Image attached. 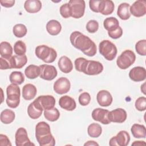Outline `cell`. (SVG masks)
Returning <instances> with one entry per match:
<instances>
[{
    "instance_id": "cell-1",
    "label": "cell",
    "mask_w": 146,
    "mask_h": 146,
    "mask_svg": "<svg viewBox=\"0 0 146 146\" xmlns=\"http://www.w3.org/2000/svg\"><path fill=\"white\" fill-rule=\"evenodd\" d=\"M71 44L88 56H94L97 52L96 44L88 36L78 31L72 32L70 36Z\"/></svg>"
},
{
    "instance_id": "cell-2",
    "label": "cell",
    "mask_w": 146,
    "mask_h": 146,
    "mask_svg": "<svg viewBox=\"0 0 146 146\" xmlns=\"http://www.w3.org/2000/svg\"><path fill=\"white\" fill-rule=\"evenodd\" d=\"M35 137L40 146H54L55 140L51 133L50 127L45 121H40L35 127Z\"/></svg>"
},
{
    "instance_id": "cell-3",
    "label": "cell",
    "mask_w": 146,
    "mask_h": 146,
    "mask_svg": "<svg viewBox=\"0 0 146 146\" xmlns=\"http://www.w3.org/2000/svg\"><path fill=\"white\" fill-rule=\"evenodd\" d=\"M35 54L39 59L47 63L54 62L57 57L55 50L44 44L38 46L35 48Z\"/></svg>"
},
{
    "instance_id": "cell-4",
    "label": "cell",
    "mask_w": 146,
    "mask_h": 146,
    "mask_svg": "<svg viewBox=\"0 0 146 146\" xmlns=\"http://www.w3.org/2000/svg\"><path fill=\"white\" fill-rule=\"evenodd\" d=\"M6 94L7 105L11 108H17L20 103L21 96L20 88L18 85L13 83L9 85L6 88Z\"/></svg>"
},
{
    "instance_id": "cell-5",
    "label": "cell",
    "mask_w": 146,
    "mask_h": 146,
    "mask_svg": "<svg viewBox=\"0 0 146 146\" xmlns=\"http://www.w3.org/2000/svg\"><path fill=\"white\" fill-rule=\"evenodd\" d=\"M99 51L100 54L109 61L113 60L117 52L115 44L108 40H103L100 42L99 45Z\"/></svg>"
},
{
    "instance_id": "cell-6",
    "label": "cell",
    "mask_w": 146,
    "mask_h": 146,
    "mask_svg": "<svg viewBox=\"0 0 146 146\" xmlns=\"http://www.w3.org/2000/svg\"><path fill=\"white\" fill-rule=\"evenodd\" d=\"M136 60V55L133 51L126 50L124 51L116 60L117 66L121 70H125L129 67Z\"/></svg>"
},
{
    "instance_id": "cell-7",
    "label": "cell",
    "mask_w": 146,
    "mask_h": 146,
    "mask_svg": "<svg viewBox=\"0 0 146 146\" xmlns=\"http://www.w3.org/2000/svg\"><path fill=\"white\" fill-rule=\"evenodd\" d=\"M68 4L71 8V17L78 19L82 17L84 14L86 3L83 0H70Z\"/></svg>"
},
{
    "instance_id": "cell-8",
    "label": "cell",
    "mask_w": 146,
    "mask_h": 146,
    "mask_svg": "<svg viewBox=\"0 0 146 146\" xmlns=\"http://www.w3.org/2000/svg\"><path fill=\"white\" fill-rule=\"evenodd\" d=\"M130 141V136L125 131H120L115 136L112 137L109 141V145L111 146L119 145L126 146Z\"/></svg>"
},
{
    "instance_id": "cell-9",
    "label": "cell",
    "mask_w": 146,
    "mask_h": 146,
    "mask_svg": "<svg viewBox=\"0 0 146 146\" xmlns=\"http://www.w3.org/2000/svg\"><path fill=\"white\" fill-rule=\"evenodd\" d=\"M15 140L17 146L35 145L30 140L26 129L23 127H20L17 130L15 134Z\"/></svg>"
},
{
    "instance_id": "cell-10",
    "label": "cell",
    "mask_w": 146,
    "mask_h": 146,
    "mask_svg": "<svg viewBox=\"0 0 146 146\" xmlns=\"http://www.w3.org/2000/svg\"><path fill=\"white\" fill-rule=\"evenodd\" d=\"M71 87L70 80L65 77H60L57 79L54 84L53 88L54 91L59 95L68 92Z\"/></svg>"
},
{
    "instance_id": "cell-11",
    "label": "cell",
    "mask_w": 146,
    "mask_h": 146,
    "mask_svg": "<svg viewBox=\"0 0 146 146\" xmlns=\"http://www.w3.org/2000/svg\"><path fill=\"white\" fill-rule=\"evenodd\" d=\"M40 68V78L46 80H53L58 74L56 68L52 65L42 64L39 66Z\"/></svg>"
},
{
    "instance_id": "cell-12",
    "label": "cell",
    "mask_w": 146,
    "mask_h": 146,
    "mask_svg": "<svg viewBox=\"0 0 146 146\" xmlns=\"http://www.w3.org/2000/svg\"><path fill=\"white\" fill-rule=\"evenodd\" d=\"M129 12L136 17L144 16L146 14V2L144 0L135 1L129 7Z\"/></svg>"
},
{
    "instance_id": "cell-13",
    "label": "cell",
    "mask_w": 146,
    "mask_h": 146,
    "mask_svg": "<svg viewBox=\"0 0 146 146\" xmlns=\"http://www.w3.org/2000/svg\"><path fill=\"white\" fill-rule=\"evenodd\" d=\"M109 112L107 110L97 108L92 111V117L94 120L100 122L103 124H109L111 123L108 119Z\"/></svg>"
},
{
    "instance_id": "cell-14",
    "label": "cell",
    "mask_w": 146,
    "mask_h": 146,
    "mask_svg": "<svg viewBox=\"0 0 146 146\" xmlns=\"http://www.w3.org/2000/svg\"><path fill=\"white\" fill-rule=\"evenodd\" d=\"M127 117V112L123 108H118L109 112L108 119L111 122L121 123Z\"/></svg>"
},
{
    "instance_id": "cell-15",
    "label": "cell",
    "mask_w": 146,
    "mask_h": 146,
    "mask_svg": "<svg viewBox=\"0 0 146 146\" xmlns=\"http://www.w3.org/2000/svg\"><path fill=\"white\" fill-rule=\"evenodd\" d=\"M103 70V64L95 60H88V63L84 74L88 75H96L100 74Z\"/></svg>"
},
{
    "instance_id": "cell-16",
    "label": "cell",
    "mask_w": 146,
    "mask_h": 146,
    "mask_svg": "<svg viewBox=\"0 0 146 146\" xmlns=\"http://www.w3.org/2000/svg\"><path fill=\"white\" fill-rule=\"evenodd\" d=\"M43 110L38 101L35 99L31 103L27 108V113L29 117L33 119H38L42 115Z\"/></svg>"
},
{
    "instance_id": "cell-17",
    "label": "cell",
    "mask_w": 146,
    "mask_h": 146,
    "mask_svg": "<svg viewBox=\"0 0 146 146\" xmlns=\"http://www.w3.org/2000/svg\"><path fill=\"white\" fill-rule=\"evenodd\" d=\"M129 78L134 82H141L146 78V70L144 67L136 66L132 68L129 72Z\"/></svg>"
},
{
    "instance_id": "cell-18",
    "label": "cell",
    "mask_w": 146,
    "mask_h": 146,
    "mask_svg": "<svg viewBox=\"0 0 146 146\" xmlns=\"http://www.w3.org/2000/svg\"><path fill=\"white\" fill-rule=\"evenodd\" d=\"M96 100L98 104L102 107H108L112 102L113 98L111 93L107 90L99 91L96 95Z\"/></svg>"
},
{
    "instance_id": "cell-19",
    "label": "cell",
    "mask_w": 146,
    "mask_h": 146,
    "mask_svg": "<svg viewBox=\"0 0 146 146\" xmlns=\"http://www.w3.org/2000/svg\"><path fill=\"white\" fill-rule=\"evenodd\" d=\"M36 100L43 110L52 108L55 104V99L52 95H41L38 96Z\"/></svg>"
},
{
    "instance_id": "cell-20",
    "label": "cell",
    "mask_w": 146,
    "mask_h": 146,
    "mask_svg": "<svg viewBox=\"0 0 146 146\" xmlns=\"http://www.w3.org/2000/svg\"><path fill=\"white\" fill-rule=\"evenodd\" d=\"M59 104L61 108L69 111L74 110L76 107L75 100L68 95L62 96L59 99Z\"/></svg>"
},
{
    "instance_id": "cell-21",
    "label": "cell",
    "mask_w": 146,
    "mask_h": 146,
    "mask_svg": "<svg viewBox=\"0 0 146 146\" xmlns=\"http://www.w3.org/2000/svg\"><path fill=\"white\" fill-rule=\"evenodd\" d=\"M58 65L60 70L65 74L70 72L73 69L72 61L66 56H62L59 58L58 62Z\"/></svg>"
},
{
    "instance_id": "cell-22",
    "label": "cell",
    "mask_w": 146,
    "mask_h": 146,
    "mask_svg": "<svg viewBox=\"0 0 146 146\" xmlns=\"http://www.w3.org/2000/svg\"><path fill=\"white\" fill-rule=\"evenodd\" d=\"M114 8L115 5L112 1L100 0L99 6V12L103 15H110L113 13Z\"/></svg>"
},
{
    "instance_id": "cell-23",
    "label": "cell",
    "mask_w": 146,
    "mask_h": 146,
    "mask_svg": "<svg viewBox=\"0 0 146 146\" xmlns=\"http://www.w3.org/2000/svg\"><path fill=\"white\" fill-rule=\"evenodd\" d=\"M37 90L34 84H26L22 88V97L26 100H30L34 99Z\"/></svg>"
},
{
    "instance_id": "cell-24",
    "label": "cell",
    "mask_w": 146,
    "mask_h": 146,
    "mask_svg": "<svg viewBox=\"0 0 146 146\" xmlns=\"http://www.w3.org/2000/svg\"><path fill=\"white\" fill-rule=\"evenodd\" d=\"M10 62L12 68H22L27 62V58L26 55H14L10 58Z\"/></svg>"
},
{
    "instance_id": "cell-25",
    "label": "cell",
    "mask_w": 146,
    "mask_h": 146,
    "mask_svg": "<svg viewBox=\"0 0 146 146\" xmlns=\"http://www.w3.org/2000/svg\"><path fill=\"white\" fill-rule=\"evenodd\" d=\"M25 10L29 13H35L42 8V3L39 0H27L24 3Z\"/></svg>"
},
{
    "instance_id": "cell-26",
    "label": "cell",
    "mask_w": 146,
    "mask_h": 146,
    "mask_svg": "<svg viewBox=\"0 0 146 146\" xmlns=\"http://www.w3.org/2000/svg\"><path fill=\"white\" fill-rule=\"evenodd\" d=\"M61 30V24L56 20H50L46 24V30L51 35H57L60 33Z\"/></svg>"
},
{
    "instance_id": "cell-27",
    "label": "cell",
    "mask_w": 146,
    "mask_h": 146,
    "mask_svg": "<svg viewBox=\"0 0 146 146\" xmlns=\"http://www.w3.org/2000/svg\"><path fill=\"white\" fill-rule=\"evenodd\" d=\"M129 7L130 5L128 3L123 2L120 4L117 10V16L122 20L128 19L131 15L129 12Z\"/></svg>"
},
{
    "instance_id": "cell-28",
    "label": "cell",
    "mask_w": 146,
    "mask_h": 146,
    "mask_svg": "<svg viewBox=\"0 0 146 146\" xmlns=\"http://www.w3.org/2000/svg\"><path fill=\"white\" fill-rule=\"evenodd\" d=\"M13 47L10 43L7 42H2L0 44V54L2 58L9 59L12 57Z\"/></svg>"
},
{
    "instance_id": "cell-29",
    "label": "cell",
    "mask_w": 146,
    "mask_h": 146,
    "mask_svg": "<svg viewBox=\"0 0 146 146\" xmlns=\"http://www.w3.org/2000/svg\"><path fill=\"white\" fill-rule=\"evenodd\" d=\"M40 68L39 66L30 64L25 70V74L26 76L30 79H34L40 76Z\"/></svg>"
},
{
    "instance_id": "cell-30",
    "label": "cell",
    "mask_w": 146,
    "mask_h": 146,
    "mask_svg": "<svg viewBox=\"0 0 146 146\" xmlns=\"http://www.w3.org/2000/svg\"><path fill=\"white\" fill-rule=\"evenodd\" d=\"M103 26L108 32H111L116 30L120 26L117 18L111 17L106 18L103 22Z\"/></svg>"
},
{
    "instance_id": "cell-31",
    "label": "cell",
    "mask_w": 146,
    "mask_h": 146,
    "mask_svg": "<svg viewBox=\"0 0 146 146\" xmlns=\"http://www.w3.org/2000/svg\"><path fill=\"white\" fill-rule=\"evenodd\" d=\"M131 131L135 138H145L146 136V130L144 125L134 124L131 128Z\"/></svg>"
},
{
    "instance_id": "cell-32",
    "label": "cell",
    "mask_w": 146,
    "mask_h": 146,
    "mask_svg": "<svg viewBox=\"0 0 146 146\" xmlns=\"http://www.w3.org/2000/svg\"><path fill=\"white\" fill-rule=\"evenodd\" d=\"M15 115L13 111L5 109L1 113V121L5 124L11 123L15 119Z\"/></svg>"
},
{
    "instance_id": "cell-33",
    "label": "cell",
    "mask_w": 146,
    "mask_h": 146,
    "mask_svg": "<svg viewBox=\"0 0 146 146\" xmlns=\"http://www.w3.org/2000/svg\"><path fill=\"white\" fill-rule=\"evenodd\" d=\"M102 132V128L98 123H91L87 128V133L91 137L96 138L100 136Z\"/></svg>"
},
{
    "instance_id": "cell-34",
    "label": "cell",
    "mask_w": 146,
    "mask_h": 146,
    "mask_svg": "<svg viewBox=\"0 0 146 146\" xmlns=\"http://www.w3.org/2000/svg\"><path fill=\"white\" fill-rule=\"evenodd\" d=\"M44 116L50 121H55L59 118L60 112L56 108L54 107L49 110H44Z\"/></svg>"
},
{
    "instance_id": "cell-35",
    "label": "cell",
    "mask_w": 146,
    "mask_h": 146,
    "mask_svg": "<svg viewBox=\"0 0 146 146\" xmlns=\"http://www.w3.org/2000/svg\"><path fill=\"white\" fill-rule=\"evenodd\" d=\"M9 80L11 83L19 85L25 81V77L21 71H13L9 76Z\"/></svg>"
},
{
    "instance_id": "cell-36",
    "label": "cell",
    "mask_w": 146,
    "mask_h": 146,
    "mask_svg": "<svg viewBox=\"0 0 146 146\" xmlns=\"http://www.w3.org/2000/svg\"><path fill=\"white\" fill-rule=\"evenodd\" d=\"M27 32V27L23 24H17L13 28V33L17 38H22L25 36L26 35Z\"/></svg>"
},
{
    "instance_id": "cell-37",
    "label": "cell",
    "mask_w": 146,
    "mask_h": 146,
    "mask_svg": "<svg viewBox=\"0 0 146 146\" xmlns=\"http://www.w3.org/2000/svg\"><path fill=\"white\" fill-rule=\"evenodd\" d=\"M88 63V60L84 58L79 57L75 60V68L76 71L79 72H84L86 68Z\"/></svg>"
},
{
    "instance_id": "cell-38",
    "label": "cell",
    "mask_w": 146,
    "mask_h": 146,
    "mask_svg": "<svg viewBox=\"0 0 146 146\" xmlns=\"http://www.w3.org/2000/svg\"><path fill=\"white\" fill-rule=\"evenodd\" d=\"M14 51L17 55H25L26 52V46L22 40L17 41L14 46Z\"/></svg>"
},
{
    "instance_id": "cell-39",
    "label": "cell",
    "mask_w": 146,
    "mask_h": 146,
    "mask_svg": "<svg viewBox=\"0 0 146 146\" xmlns=\"http://www.w3.org/2000/svg\"><path fill=\"white\" fill-rule=\"evenodd\" d=\"M135 50L137 53L142 56L146 55V40H139L135 44Z\"/></svg>"
},
{
    "instance_id": "cell-40",
    "label": "cell",
    "mask_w": 146,
    "mask_h": 146,
    "mask_svg": "<svg viewBox=\"0 0 146 146\" xmlns=\"http://www.w3.org/2000/svg\"><path fill=\"white\" fill-rule=\"evenodd\" d=\"M60 14L64 18H68L71 17V11L68 3L63 4L60 7Z\"/></svg>"
},
{
    "instance_id": "cell-41",
    "label": "cell",
    "mask_w": 146,
    "mask_h": 146,
    "mask_svg": "<svg viewBox=\"0 0 146 146\" xmlns=\"http://www.w3.org/2000/svg\"><path fill=\"white\" fill-rule=\"evenodd\" d=\"M135 106L137 110L139 111H144L146 108V98L144 96L139 97L135 103Z\"/></svg>"
},
{
    "instance_id": "cell-42",
    "label": "cell",
    "mask_w": 146,
    "mask_h": 146,
    "mask_svg": "<svg viewBox=\"0 0 146 146\" xmlns=\"http://www.w3.org/2000/svg\"><path fill=\"white\" fill-rule=\"evenodd\" d=\"M99 29V23L96 20H90L86 25V29L90 33H95Z\"/></svg>"
},
{
    "instance_id": "cell-43",
    "label": "cell",
    "mask_w": 146,
    "mask_h": 146,
    "mask_svg": "<svg viewBox=\"0 0 146 146\" xmlns=\"http://www.w3.org/2000/svg\"><path fill=\"white\" fill-rule=\"evenodd\" d=\"M79 102L82 106H87L91 101V96L89 93L84 92L82 93L78 98Z\"/></svg>"
},
{
    "instance_id": "cell-44",
    "label": "cell",
    "mask_w": 146,
    "mask_h": 146,
    "mask_svg": "<svg viewBox=\"0 0 146 146\" xmlns=\"http://www.w3.org/2000/svg\"><path fill=\"white\" fill-rule=\"evenodd\" d=\"M108 34L112 39H118L120 38L123 35V30L122 28L119 26L116 30L111 31V32H108Z\"/></svg>"
},
{
    "instance_id": "cell-45",
    "label": "cell",
    "mask_w": 146,
    "mask_h": 146,
    "mask_svg": "<svg viewBox=\"0 0 146 146\" xmlns=\"http://www.w3.org/2000/svg\"><path fill=\"white\" fill-rule=\"evenodd\" d=\"M0 69L1 70L11 69L10 59H6L2 57L0 58Z\"/></svg>"
},
{
    "instance_id": "cell-46",
    "label": "cell",
    "mask_w": 146,
    "mask_h": 146,
    "mask_svg": "<svg viewBox=\"0 0 146 146\" xmlns=\"http://www.w3.org/2000/svg\"><path fill=\"white\" fill-rule=\"evenodd\" d=\"M100 0H90L89 1V6L90 9L95 13L99 12V6Z\"/></svg>"
},
{
    "instance_id": "cell-47",
    "label": "cell",
    "mask_w": 146,
    "mask_h": 146,
    "mask_svg": "<svg viewBox=\"0 0 146 146\" xmlns=\"http://www.w3.org/2000/svg\"><path fill=\"white\" fill-rule=\"evenodd\" d=\"M12 144L8 137L3 134L0 135V145L1 146H11Z\"/></svg>"
},
{
    "instance_id": "cell-48",
    "label": "cell",
    "mask_w": 146,
    "mask_h": 146,
    "mask_svg": "<svg viewBox=\"0 0 146 146\" xmlns=\"http://www.w3.org/2000/svg\"><path fill=\"white\" fill-rule=\"evenodd\" d=\"M0 3L2 6L5 7H11L14 5L15 1L14 0H1Z\"/></svg>"
},
{
    "instance_id": "cell-49",
    "label": "cell",
    "mask_w": 146,
    "mask_h": 146,
    "mask_svg": "<svg viewBox=\"0 0 146 146\" xmlns=\"http://www.w3.org/2000/svg\"><path fill=\"white\" fill-rule=\"evenodd\" d=\"M84 146H86V145H99V144L97 143L96 142H95V141H93V140H90V141H88L87 142H86V143H84Z\"/></svg>"
},
{
    "instance_id": "cell-50",
    "label": "cell",
    "mask_w": 146,
    "mask_h": 146,
    "mask_svg": "<svg viewBox=\"0 0 146 146\" xmlns=\"http://www.w3.org/2000/svg\"><path fill=\"white\" fill-rule=\"evenodd\" d=\"M145 144L146 143L144 141H135L132 144V145H143Z\"/></svg>"
},
{
    "instance_id": "cell-51",
    "label": "cell",
    "mask_w": 146,
    "mask_h": 146,
    "mask_svg": "<svg viewBox=\"0 0 146 146\" xmlns=\"http://www.w3.org/2000/svg\"><path fill=\"white\" fill-rule=\"evenodd\" d=\"M141 91L144 95H145V83H144L141 86Z\"/></svg>"
}]
</instances>
